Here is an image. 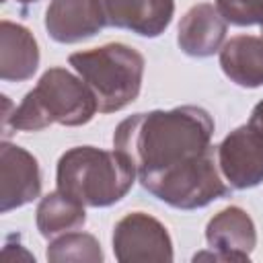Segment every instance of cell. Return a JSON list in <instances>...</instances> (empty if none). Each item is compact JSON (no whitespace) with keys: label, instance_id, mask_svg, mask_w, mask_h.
<instances>
[{"label":"cell","instance_id":"19","mask_svg":"<svg viewBox=\"0 0 263 263\" xmlns=\"http://www.w3.org/2000/svg\"><path fill=\"white\" fill-rule=\"evenodd\" d=\"M16 2H21V4H33V2H39V0H16Z\"/></svg>","mask_w":263,"mask_h":263},{"label":"cell","instance_id":"5","mask_svg":"<svg viewBox=\"0 0 263 263\" xmlns=\"http://www.w3.org/2000/svg\"><path fill=\"white\" fill-rule=\"evenodd\" d=\"M142 187L156 199L177 210H197L230 193V185L218 166V146L175 168L140 179Z\"/></svg>","mask_w":263,"mask_h":263},{"label":"cell","instance_id":"2","mask_svg":"<svg viewBox=\"0 0 263 263\" xmlns=\"http://www.w3.org/2000/svg\"><path fill=\"white\" fill-rule=\"evenodd\" d=\"M99 111V103L88 84L66 68H49L41 74L33 90L2 125L4 138L12 132H39L51 123L76 127L88 123Z\"/></svg>","mask_w":263,"mask_h":263},{"label":"cell","instance_id":"16","mask_svg":"<svg viewBox=\"0 0 263 263\" xmlns=\"http://www.w3.org/2000/svg\"><path fill=\"white\" fill-rule=\"evenodd\" d=\"M45 257L49 263H101L103 251L92 234L72 230L51 238Z\"/></svg>","mask_w":263,"mask_h":263},{"label":"cell","instance_id":"11","mask_svg":"<svg viewBox=\"0 0 263 263\" xmlns=\"http://www.w3.org/2000/svg\"><path fill=\"white\" fill-rule=\"evenodd\" d=\"M107 27L127 29L142 37H158L171 25L175 0H99Z\"/></svg>","mask_w":263,"mask_h":263},{"label":"cell","instance_id":"18","mask_svg":"<svg viewBox=\"0 0 263 263\" xmlns=\"http://www.w3.org/2000/svg\"><path fill=\"white\" fill-rule=\"evenodd\" d=\"M249 123L263 132V101H259V103L255 105V109H253V113H251Z\"/></svg>","mask_w":263,"mask_h":263},{"label":"cell","instance_id":"8","mask_svg":"<svg viewBox=\"0 0 263 263\" xmlns=\"http://www.w3.org/2000/svg\"><path fill=\"white\" fill-rule=\"evenodd\" d=\"M205 240L212 253H197V259L249 261L257 247V228L253 218L238 205L220 210L205 226Z\"/></svg>","mask_w":263,"mask_h":263},{"label":"cell","instance_id":"9","mask_svg":"<svg viewBox=\"0 0 263 263\" xmlns=\"http://www.w3.org/2000/svg\"><path fill=\"white\" fill-rule=\"evenodd\" d=\"M41 195V168L37 158L25 148L0 144V212L23 208Z\"/></svg>","mask_w":263,"mask_h":263},{"label":"cell","instance_id":"20","mask_svg":"<svg viewBox=\"0 0 263 263\" xmlns=\"http://www.w3.org/2000/svg\"><path fill=\"white\" fill-rule=\"evenodd\" d=\"M2 2H6V0H2Z\"/></svg>","mask_w":263,"mask_h":263},{"label":"cell","instance_id":"1","mask_svg":"<svg viewBox=\"0 0 263 263\" xmlns=\"http://www.w3.org/2000/svg\"><path fill=\"white\" fill-rule=\"evenodd\" d=\"M212 115L201 107L183 105L123 119L115 127L113 148L134 164L140 181L203 154L212 146Z\"/></svg>","mask_w":263,"mask_h":263},{"label":"cell","instance_id":"12","mask_svg":"<svg viewBox=\"0 0 263 263\" xmlns=\"http://www.w3.org/2000/svg\"><path fill=\"white\" fill-rule=\"evenodd\" d=\"M226 39V18L216 4L191 6L179 23L177 43L191 58H210L222 49Z\"/></svg>","mask_w":263,"mask_h":263},{"label":"cell","instance_id":"10","mask_svg":"<svg viewBox=\"0 0 263 263\" xmlns=\"http://www.w3.org/2000/svg\"><path fill=\"white\" fill-rule=\"evenodd\" d=\"M107 27L99 0H51L45 29L58 43H78Z\"/></svg>","mask_w":263,"mask_h":263},{"label":"cell","instance_id":"14","mask_svg":"<svg viewBox=\"0 0 263 263\" xmlns=\"http://www.w3.org/2000/svg\"><path fill=\"white\" fill-rule=\"evenodd\" d=\"M224 74L242 88L263 86V35H236L220 49Z\"/></svg>","mask_w":263,"mask_h":263},{"label":"cell","instance_id":"6","mask_svg":"<svg viewBox=\"0 0 263 263\" xmlns=\"http://www.w3.org/2000/svg\"><path fill=\"white\" fill-rule=\"evenodd\" d=\"M113 253L119 263L164 261L171 263L173 240L166 226L146 212L123 216L113 228Z\"/></svg>","mask_w":263,"mask_h":263},{"label":"cell","instance_id":"17","mask_svg":"<svg viewBox=\"0 0 263 263\" xmlns=\"http://www.w3.org/2000/svg\"><path fill=\"white\" fill-rule=\"evenodd\" d=\"M216 6L230 25L263 29V0H216Z\"/></svg>","mask_w":263,"mask_h":263},{"label":"cell","instance_id":"4","mask_svg":"<svg viewBox=\"0 0 263 263\" xmlns=\"http://www.w3.org/2000/svg\"><path fill=\"white\" fill-rule=\"evenodd\" d=\"M68 62L95 92L101 113L121 111L140 95L146 62L138 49L125 43L76 51Z\"/></svg>","mask_w":263,"mask_h":263},{"label":"cell","instance_id":"3","mask_svg":"<svg viewBox=\"0 0 263 263\" xmlns=\"http://www.w3.org/2000/svg\"><path fill=\"white\" fill-rule=\"evenodd\" d=\"M138 173L117 150L74 146L66 150L55 168L58 189L88 208H109L132 189Z\"/></svg>","mask_w":263,"mask_h":263},{"label":"cell","instance_id":"13","mask_svg":"<svg viewBox=\"0 0 263 263\" xmlns=\"http://www.w3.org/2000/svg\"><path fill=\"white\" fill-rule=\"evenodd\" d=\"M39 66V45L33 33L10 21L0 23V78L23 82L33 78Z\"/></svg>","mask_w":263,"mask_h":263},{"label":"cell","instance_id":"7","mask_svg":"<svg viewBox=\"0 0 263 263\" xmlns=\"http://www.w3.org/2000/svg\"><path fill=\"white\" fill-rule=\"evenodd\" d=\"M218 166L230 189H251L263 181V132L247 123L218 144Z\"/></svg>","mask_w":263,"mask_h":263},{"label":"cell","instance_id":"15","mask_svg":"<svg viewBox=\"0 0 263 263\" xmlns=\"http://www.w3.org/2000/svg\"><path fill=\"white\" fill-rule=\"evenodd\" d=\"M37 230L43 238H55L60 234L78 230L84 226L86 222V212H84V203H80L78 199L70 197L68 193L55 189L51 193H47L45 197H41L39 205H37Z\"/></svg>","mask_w":263,"mask_h":263}]
</instances>
